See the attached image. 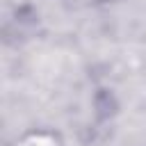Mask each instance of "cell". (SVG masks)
Instances as JSON below:
<instances>
[{
  "label": "cell",
  "instance_id": "obj_1",
  "mask_svg": "<svg viewBox=\"0 0 146 146\" xmlns=\"http://www.w3.org/2000/svg\"><path fill=\"white\" fill-rule=\"evenodd\" d=\"M96 107H98V112H100V116H107V114H112L114 112V98L107 94V91H100L98 96H96Z\"/></svg>",
  "mask_w": 146,
  "mask_h": 146
}]
</instances>
